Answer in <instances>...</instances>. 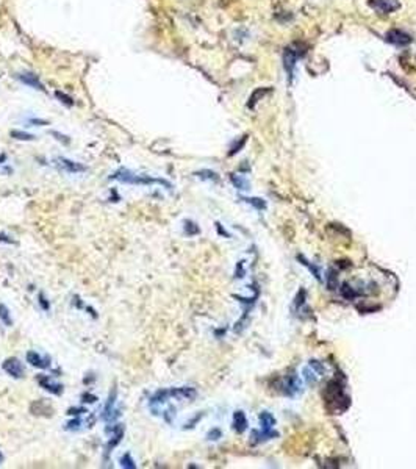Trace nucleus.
Instances as JSON below:
<instances>
[{
	"instance_id": "1",
	"label": "nucleus",
	"mask_w": 416,
	"mask_h": 469,
	"mask_svg": "<svg viewBox=\"0 0 416 469\" xmlns=\"http://www.w3.org/2000/svg\"><path fill=\"white\" fill-rule=\"evenodd\" d=\"M110 180H117V182H122V183H127V185H153V183H160V185H165L166 188H170V183L166 180H161V178H153V177H149V175H139L135 172H130L127 169H121L114 172L113 175L110 177Z\"/></svg>"
},
{
	"instance_id": "2",
	"label": "nucleus",
	"mask_w": 416,
	"mask_h": 469,
	"mask_svg": "<svg viewBox=\"0 0 416 469\" xmlns=\"http://www.w3.org/2000/svg\"><path fill=\"white\" fill-rule=\"evenodd\" d=\"M3 371L6 372L8 375H11L13 378H22L25 374V369H24V364L20 363V360H18L16 356H11V358H6L2 364Z\"/></svg>"
},
{
	"instance_id": "3",
	"label": "nucleus",
	"mask_w": 416,
	"mask_h": 469,
	"mask_svg": "<svg viewBox=\"0 0 416 469\" xmlns=\"http://www.w3.org/2000/svg\"><path fill=\"white\" fill-rule=\"evenodd\" d=\"M25 360L27 363L32 364L33 368H38V369H47L50 368V358L49 356H44L39 352L36 351H28L25 355Z\"/></svg>"
},
{
	"instance_id": "4",
	"label": "nucleus",
	"mask_w": 416,
	"mask_h": 469,
	"mask_svg": "<svg viewBox=\"0 0 416 469\" xmlns=\"http://www.w3.org/2000/svg\"><path fill=\"white\" fill-rule=\"evenodd\" d=\"M36 380H38L41 388H44V390L52 393V394H57V396H59V394L63 393V385H59L58 382H55L54 378H50L49 375L41 374V375H38Z\"/></svg>"
},
{
	"instance_id": "5",
	"label": "nucleus",
	"mask_w": 416,
	"mask_h": 469,
	"mask_svg": "<svg viewBox=\"0 0 416 469\" xmlns=\"http://www.w3.org/2000/svg\"><path fill=\"white\" fill-rule=\"evenodd\" d=\"M57 165L68 174H80V172H85L86 170V168L83 165H80V163H77V161L68 160V158H63V156L61 158H57Z\"/></svg>"
},
{
	"instance_id": "6",
	"label": "nucleus",
	"mask_w": 416,
	"mask_h": 469,
	"mask_svg": "<svg viewBox=\"0 0 416 469\" xmlns=\"http://www.w3.org/2000/svg\"><path fill=\"white\" fill-rule=\"evenodd\" d=\"M114 402H116V390H113V393H110L108 402H107V405H105V408H103V413H102V419L113 421L114 418L119 416L117 410H114Z\"/></svg>"
},
{
	"instance_id": "7",
	"label": "nucleus",
	"mask_w": 416,
	"mask_h": 469,
	"mask_svg": "<svg viewBox=\"0 0 416 469\" xmlns=\"http://www.w3.org/2000/svg\"><path fill=\"white\" fill-rule=\"evenodd\" d=\"M107 431H111V440L107 444V452H110L111 449H114L116 446L121 443L122 436H124V426H121V424H116V426L108 429Z\"/></svg>"
},
{
	"instance_id": "8",
	"label": "nucleus",
	"mask_w": 416,
	"mask_h": 469,
	"mask_svg": "<svg viewBox=\"0 0 416 469\" xmlns=\"http://www.w3.org/2000/svg\"><path fill=\"white\" fill-rule=\"evenodd\" d=\"M18 78L22 81V83H25V85H28V86H32V88H35V89H39V91H44L42 83L39 81V78L35 75V74H30V72L19 74Z\"/></svg>"
},
{
	"instance_id": "9",
	"label": "nucleus",
	"mask_w": 416,
	"mask_h": 469,
	"mask_svg": "<svg viewBox=\"0 0 416 469\" xmlns=\"http://www.w3.org/2000/svg\"><path fill=\"white\" fill-rule=\"evenodd\" d=\"M371 5H373L376 10L383 11V13H390L393 10L399 8V3L391 2V0H371Z\"/></svg>"
},
{
	"instance_id": "10",
	"label": "nucleus",
	"mask_w": 416,
	"mask_h": 469,
	"mask_svg": "<svg viewBox=\"0 0 416 469\" xmlns=\"http://www.w3.org/2000/svg\"><path fill=\"white\" fill-rule=\"evenodd\" d=\"M388 39L395 44H408L410 42V38H408V35H405L404 32H400V30H391L388 33Z\"/></svg>"
},
{
	"instance_id": "11",
	"label": "nucleus",
	"mask_w": 416,
	"mask_h": 469,
	"mask_svg": "<svg viewBox=\"0 0 416 469\" xmlns=\"http://www.w3.org/2000/svg\"><path fill=\"white\" fill-rule=\"evenodd\" d=\"M0 321H2L6 327H11L13 325V319H11V313L8 310V307L3 303H0Z\"/></svg>"
},
{
	"instance_id": "12",
	"label": "nucleus",
	"mask_w": 416,
	"mask_h": 469,
	"mask_svg": "<svg viewBox=\"0 0 416 469\" xmlns=\"http://www.w3.org/2000/svg\"><path fill=\"white\" fill-rule=\"evenodd\" d=\"M10 135H11V138L19 139V141H33L35 139L33 135H30V133H27V131H20V130H11Z\"/></svg>"
},
{
	"instance_id": "13",
	"label": "nucleus",
	"mask_w": 416,
	"mask_h": 469,
	"mask_svg": "<svg viewBox=\"0 0 416 469\" xmlns=\"http://www.w3.org/2000/svg\"><path fill=\"white\" fill-rule=\"evenodd\" d=\"M233 424H235V429L238 431H243L244 429H246V418H244V414L241 412H236Z\"/></svg>"
},
{
	"instance_id": "14",
	"label": "nucleus",
	"mask_w": 416,
	"mask_h": 469,
	"mask_svg": "<svg viewBox=\"0 0 416 469\" xmlns=\"http://www.w3.org/2000/svg\"><path fill=\"white\" fill-rule=\"evenodd\" d=\"M121 466L125 468V469H135V468H136V463L133 461L130 453H125V455L121 458Z\"/></svg>"
},
{
	"instance_id": "15",
	"label": "nucleus",
	"mask_w": 416,
	"mask_h": 469,
	"mask_svg": "<svg viewBox=\"0 0 416 469\" xmlns=\"http://www.w3.org/2000/svg\"><path fill=\"white\" fill-rule=\"evenodd\" d=\"M55 95L59 99V102H63V103H64V105H68V107H72V105H74V99H72V97H69V95H66L64 93L57 91V93H55Z\"/></svg>"
},
{
	"instance_id": "16",
	"label": "nucleus",
	"mask_w": 416,
	"mask_h": 469,
	"mask_svg": "<svg viewBox=\"0 0 416 469\" xmlns=\"http://www.w3.org/2000/svg\"><path fill=\"white\" fill-rule=\"evenodd\" d=\"M39 305H41V307H42V310L44 311H49L50 310V303L47 302V299H46V296H44L42 293H39Z\"/></svg>"
},
{
	"instance_id": "17",
	"label": "nucleus",
	"mask_w": 416,
	"mask_h": 469,
	"mask_svg": "<svg viewBox=\"0 0 416 469\" xmlns=\"http://www.w3.org/2000/svg\"><path fill=\"white\" fill-rule=\"evenodd\" d=\"M80 424H81V419H80V418H76V419L71 421V422L68 424V427H66V429H68V430H74V429H76V430H77Z\"/></svg>"
},
{
	"instance_id": "18",
	"label": "nucleus",
	"mask_w": 416,
	"mask_h": 469,
	"mask_svg": "<svg viewBox=\"0 0 416 469\" xmlns=\"http://www.w3.org/2000/svg\"><path fill=\"white\" fill-rule=\"evenodd\" d=\"M52 135H54V136H57V139H58V141H63L64 144H69V141H71V139H69L68 136H64V135H59L58 131H52Z\"/></svg>"
},
{
	"instance_id": "19",
	"label": "nucleus",
	"mask_w": 416,
	"mask_h": 469,
	"mask_svg": "<svg viewBox=\"0 0 416 469\" xmlns=\"http://www.w3.org/2000/svg\"><path fill=\"white\" fill-rule=\"evenodd\" d=\"M0 243H6V244H13L14 241L11 240L10 236H6L5 233H0Z\"/></svg>"
},
{
	"instance_id": "20",
	"label": "nucleus",
	"mask_w": 416,
	"mask_h": 469,
	"mask_svg": "<svg viewBox=\"0 0 416 469\" xmlns=\"http://www.w3.org/2000/svg\"><path fill=\"white\" fill-rule=\"evenodd\" d=\"M5 158H6L5 155H0V161H5Z\"/></svg>"
},
{
	"instance_id": "21",
	"label": "nucleus",
	"mask_w": 416,
	"mask_h": 469,
	"mask_svg": "<svg viewBox=\"0 0 416 469\" xmlns=\"http://www.w3.org/2000/svg\"><path fill=\"white\" fill-rule=\"evenodd\" d=\"M2 461H3V453L0 452V463H2Z\"/></svg>"
}]
</instances>
